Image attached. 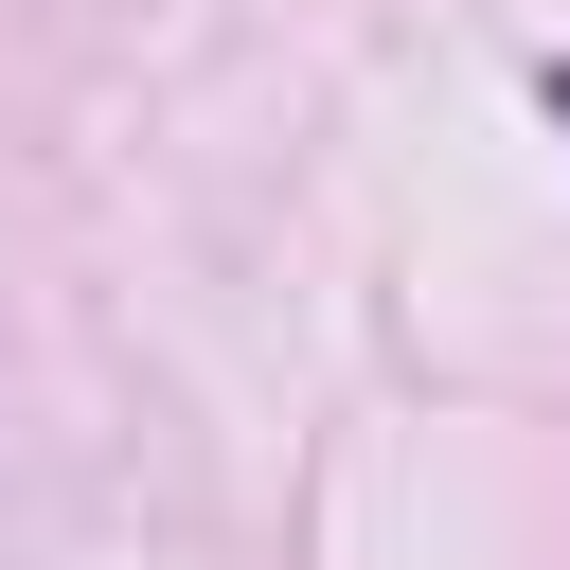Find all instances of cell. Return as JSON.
<instances>
[{"instance_id": "1", "label": "cell", "mask_w": 570, "mask_h": 570, "mask_svg": "<svg viewBox=\"0 0 570 570\" xmlns=\"http://www.w3.org/2000/svg\"><path fill=\"white\" fill-rule=\"evenodd\" d=\"M552 125H570V71H552Z\"/></svg>"}]
</instances>
